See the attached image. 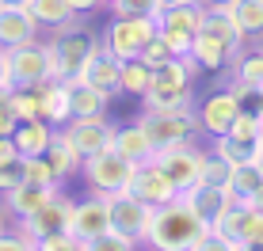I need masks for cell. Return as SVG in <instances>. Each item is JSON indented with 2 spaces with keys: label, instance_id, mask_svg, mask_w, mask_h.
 I'll use <instances>...</instances> for the list:
<instances>
[{
  "label": "cell",
  "instance_id": "cell-54",
  "mask_svg": "<svg viewBox=\"0 0 263 251\" xmlns=\"http://www.w3.org/2000/svg\"><path fill=\"white\" fill-rule=\"evenodd\" d=\"M107 4H111V0H107Z\"/></svg>",
  "mask_w": 263,
  "mask_h": 251
},
{
  "label": "cell",
  "instance_id": "cell-40",
  "mask_svg": "<svg viewBox=\"0 0 263 251\" xmlns=\"http://www.w3.org/2000/svg\"><path fill=\"white\" fill-rule=\"evenodd\" d=\"M23 160H27V179H31V183L61 186V183H58V175H53V168H50V160H46V156H23Z\"/></svg>",
  "mask_w": 263,
  "mask_h": 251
},
{
  "label": "cell",
  "instance_id": "cell-32",
  "mask_svg": "<svg viewBox=\"0 0 263 251\" xmlns=\"http://www.w3.org/2000/svg\"><path fill=\"white\" fill-rule=\"evenodd\" d=\"M8 99H12L15 114H20V122L42 118V92H39V88H12V92H8Z\"/></svg>",
  "mask_w": 263,
  "mask_h": 251
},
{
  "label": "cell",
  "instance_id": "cell-34",
  "mask_svg": "<svg viewBox=\"0 0 263 251\" xmlns=\"http://www.w3.org/2000/svg\"><path fill=\"white\" fill-rule=\"evenodd\" d=\"M233 15L244 27V34H263V0H237Z\"/></svg>",
  "mask_w": 263,
  "mask_h": 251
},
{
  "label": "cell",
  "instance_id": "cell-25",
  "mask_svg": "<svg viewBox=\"0 0 263 251\" xmlns=\"http://www.w3.org/2000/svg\"><path fill=\"white\" fill-rule=\"evenodd\" d=\"M115 149H119L126 160H134V164H145V160L157 156V145H153L149 133L141 130V122H134V126H119V133H115Z\"/></svg>",
  "mask_w": 263,
  "mask_h": 251
},
{
  "label": "cell",
  "instance_id": "cell-29",
  "mask_svg": "<svg viewBox=\"0 0 263 251\" xmlns=\"http://www.w3.org/2000/svg\"><path fill=\"white\" fill-rule=\"evenodd\" d=\"M153 76H157V69H153L145 57H130V61H122V92L141 95V99H145V92L153 88Z\"/></svg>",
  "mask_w": 263,
  "mask_h": 251
},
{
  "label": "cell",
  "instance_id": "cell-22",
  "mask_svg": "<svg viewBox=\"0 0 263 251\" xmlns=\"http://www.w3.org/2000/svg\"><path fill=\"white\" fill-rule=\"evenodd\" d=\"M69 88H72V118H103L107 114V103H111L107 92H99L84 76L69 80Z\"/></svg>",
  "mask_w": 263,
  "mask_h": 251
},
{
  "label": "cell",
  "instance_id": "cell-47",
  "mask_svg": "<svg viewBox=\"0 0 263 251\" xmlns=\"http://www.w3.org/2000/svg\"><path fill=\"white\" fill-rule=\"evenodd\" d=\"M99 4H107V0H72L77 12H92V8H99Z\"/></svg>",
  "mask_w": 263,
  "mask_h": 251
},
{
  "label": "cell",
  "instance_id": "cell-31",
  "mask_svg": "<svg viewBox=\"0 0 263 251\" xmlns=\"http://www.w3.org/2000/svg\"><path fill=\"white\" fill-rule=\"evenodd\" d=\"M233 76L263 88V50H240L237 61H233Z\"/></svg>",
  "mask_w": 263,
  "mask_h": 251
},
{
  "label": "cell",
  "instance_id": "cell-15",
  "mask_svg": "<svg viewBox=\"0 0 263 251\" xmlns=\"http://www.w3.org/2000/svg\"><path fill=\"white\" fill-rule=\"evenodd\" d=\"M42 23L34 19V12L27 4H0V46L15 50L27 42H39Z\"/></svg>",
  "mask_w": 263,
  "mask_h": 251
},
{
  "label": "cell",
  "instance_id": "cell-41",
  "mask_svg": "<svg viewBox=\"0 0 263 251\" xmlns=\"http://www.w3.org/2000/svg\"><path fill=\"white\" fill-rule=\"evenodd\" d=\"M39 251H80V240L72 232H58V236H46L39 244Z\"/></svg>",
  "mask_w": 263,
  "mask_h": 251
},
{
  "label": "cell",
  "instance_id": "cell-26",
  "mask_svg": "<svg viewBox=\"0 0 263 251\" xmlns=\"http://www.w3.org/2000/svg\"><path fill=\"white\" fill-rule=\"evenodd\" d=\"M15 145H20L23 156H42V152L50 149V141H53V126L46 118H27L15 126Z\"/></svg>",
  "mask_w": 263,
  "mask_h": 251
},
{
  "label": "cell",
  "instance_id": "cell-39",
  "mask_svg": "<svg viewBox=\"0 0 263 251\" xmlns=\"http://www.w3.org/2000/svg\"><path fill=\"white\" fill-rule=\"evenodd\" d=\"M23 179H27V160H23V156L4 160V164H0V194L12 191V186H20Z\"/></svg>",
  "mask_w": 263,
  "mask_h": 251
},
{
  "label": "cell",
  "instance_id": "cell-11",
  "mask_svg": "<svg viewBox=\"0 0 263 251\" xmlns=\"http://www.w3.org/2000/svg\"><path fill=\"white\" fill-rule=\"evenodd\" d=\"M107 228H111V194L92 191L84 202L72 205V225H69V232L80 240V247H84L92 236L107 232Z\"/></svg>",
  "mask_w": 263,
  "mask_h": 251
},
{
  "label": "cell",
  "instance_id": "cell-2",
  "mask_svg": "<svg viewBox=\"0 0 263 251\" xmlns=\"http://www.w3.org/2000/svg\"><path fill=\"white\" fill-rule=\"evenodd\" d=\"M50 69H53V80H77L84 73V65L103 50V38H96V31L80 27L72 19L69 27H58L50 31Z\"/></svg>",
  "mask_w": 263,
  "mask_h": 251
},
{
  "label": "cell",
  "instance_id": "cell-16",
  "mask_svg": "<svg viewBox=\"0 0 263 251\" xmlns=\"http://www.w3.org/2000/svg\"><path fill=\"white\" fill-rule=\"evenodd\" d=\"M248 221H252V205L233 198V202L214 217L210 232L225 244V251H244V232H248Z\"/></svg>",
  "mask_w": 263,
  "mask_h": 251
},
{
  "label": "cell",
  "instance_id": "cell-52",
  "mask_svg": "<svg viewBox=\"0 0 263 251\" xmlns=\"http://www.w3.org/2000/svg\"><path fill=\"white\" fill-rule=\"evenodd\" d=\"M4 213H8V210H4ZM4 213H0V236H4Z\"/></svg>",
  "mask_w": 263,
  "mask_h": 251
},
{
  "label": "cell",
  "instance_id": "cell-3",
  "mask_svg": "<svg viewBox=\"0 0 263 251\" xmlns=\"http://www.w3.org/2000/svg\"><path fill=\"white\" fill-rule=\"evenodd\" d=\"M202 73L195 57H176L157 69L145 107H195V76Z\"/></svg>",
  "mask_w": 263,
  "mask_h": 251
},
{
  "label": "cell",
  "instance_id": "cell-55",
  "mask_svg": "<svg viewBox=\"0 0 263 251\" xmlns=\"http://www.w3.org/2000/svg\"><path fill=\"white\" fill-rule=\"evenodd\" d=\"M0 4H4V0H0Z\"/></svg>",
  "mask_w": 263,
  "mask_h": 251
},
{
  "label": "cell",
  "instance_id": "cell-1",
  "mask_svg": "<svg viewBox=\"0 0 263 251\" xmlns=\"http://www.w3.org/2000/svg\"><path fill=\"white\" fill-rule=\"evenodd\" d=\"M210 236V225L187 205L183 198L168 205H153L145 244L157 251H202V240Z\"/></svg>",
  "mask_w": 263,
  "mask_h": 251
},
{
  "label": "cell",
  "instance_id": "cell-13",
  "mask_svg": "<svg viewBox=\"0 0 263 251\" xmlns=\"http://www.w3.org/2000/svg\"><path fill=\"white\" fill-rule=\"evenodd\" d=\"M149 217H153V205H149V202H141L138 194H130V191L111 194V228H119V232H126L130 240L145 244V228H149Z\"/></svg>",
  "mask_w": 263,
  "mask_h": 251
},
{
  "label": "cell",
  "instance_id": "cell-28",
  "mask_svg": "<svg viewBox=\"0 0 263 251\" xmlns=\"http://www.w3.org/2000/svg\"><path fill=\"white\" fill-rule=\"evenodd\" d=\"M42 156L50 160V168H53V175H58V183H61V179H69L72 172H77V164H80V156H77V149L69 145L65 130H53V141H50V149L42 152Z\"/></svg>",
  "mask_w": 263,
  "mask_h": 251
},
{
  "label": "cell",
  "instance_id": "cell-12",
  "mask_svg": "<svg viewBox=\"0 0 263 251\" xmlns=\"http://www.w3.org/2000/svg\"><path fill=\"white\" fill-rule=\"evenodd\" d=\"M126 191L138 194V198L149 202V205H168V202L179 198L172 175L157 164V160H145V164H138V172H134V179H130V186H126Z\"/></svg>",
  "mask_w": 263,
  "mask_h": 251
},
{
  "label": "cell",
  "instance_id": "cell-53",
  "mask_svg": "<svg viewBox=\"0 0 263 251\" xmlns=\"http://www.w3.org/2000/svg\"><path fill=\"white\" fill-rule=\"evenodd\" d=\"M164 4H172V0H164Z\"/></svg>",
  "mask_w": 263,
  "mask_h": 251
},
{
  "label": "cell",
  "instance_id": "cell-36",
  "mask_svg": "<svg viewBox=\"0 0 263 251\" xmlns=\"http://www.w3.org/2000/svg\"><path fill=\"white\" fill-rule=\"evenodd\" d=\"M164 0H111V15H153L160 19Z\"/></svg>",
  "mask_w": 263,
  "mask_h": 251
},
{
  "label": "cell",
  "instance_id": "cell-43",
  "mask_svg": "<svg viewBox=\"0 0 263 251\" xmlns=\"http://www.w3.org/2000/svg\"><path fill=\"white\" fill-rule=\"evenodd\" d=\"M256 247H263V213L252 210L248 232H244V251H256Z\"/></svg>",
  "mask_w": 263,
  "mask_h": 251
},
{
  "label": "cell",
  "instance_id": "cell-7",
  "mask_svg": "<svg viewBox=\"0 0 263 251\" xmlns=\"http://www.w3.org/2000/svg\"><path fill=\"white\" fill-rule=\"evenodd\" d=\"M157 160L160 168L172 175V183H176V191L183 194V191H191L195 183H202V160H206V152L202 149H195L191 141L187 145H168V149H157Z\"/></svg>",
  "mask_w": 263,
  "mask_h": 251
},
{
  "label": "cell",
  "instance_id": "cell-37",
  "mask_svg": "<svg viewBox=\"0 0 263 251\" xmlns=\"http://www.w3.org/2000/svg\"><path fill=\"white\" fill-rule=\"evenodd\" d=\"M229 133H233V137H244V141H259V137H263V114L244 107V111L237 114V122H233ZM259 145H263V141H259Z\"/></svg>",
  "mask_w": 263,
  "mask_h": 251
},
{
  "label": "cell",
  "instance_id": "cell-18",
  "mask_svg": "<svg viewBox=\"0 0 263 251\" xmlns=\"http://www.w3.org/2000/svg\"><path fill=\"white\" fill-rule=\"evenodd\" d=\"M42 92V118H46L53 130L72 122V88L69 80H42L39 84Z\"/></svg>",
  "mask_w": 263,
  "mask_h": 251
},
{
  "label": "cell",
  "instance_id": "cell-23",
  "mask_svg": "<svg viewBox=\"0 0 263 251\" xmlns=\"http://www.w3.org/2000/svg\"><path fill=\"white\" fill-rule=\"evenodd\" d=\"M202 31H210V34H217V38L225 42L233 53H240V46H244V27L237 23V15H233V8H206V19H202Z\"/></svg>",
  "mask_w": 263,
  "mask_h": 251
},
{
  "label": "cell",
  "instance_id": "cell-8",
  "mask_svg": "<svg viewBox=\"0 0 263 251\" xmlns=\"http://www.w3.org/2000/svg\"><path fill=\"white\" fill-rule=\"evenodd\" d=\"M8 65H12L15 88H39L42 80H53V69H50V42H27V46L8 50Z\"/></svg>",
  "mask_w": 263,
  "mask_h": 251
},
{
  "label": "cell",
  "instance_id": "cell-44",
  "mask_svg": "<svg viewBox=\"0 0 263 251\" xmlns=\"http://www.w3.org/2000/svg\"><path fill=\"white\" fill-rule=\"evenodd\" d=\"M27 247H34V240L27 236L23 228H20V232H12V236H8V232L0 236V251H27Z\"/></svg>",
  "mask_w": 263,
  "mask_h": 251
},
{
  "label": "cell",
  "instance_id": "cell-35",
  "mask_svg": "<svg viewBox=\"0 0 263 251\" xmlns=\"http://www.w3.org/2000/svg\"><path fill=\"white\" fill-rule=\"evenodd\" d=\"M130 247H138V240H130L119 228H107V232H99V236H92L84 244V251H130Z\"/></svg>",
  "mask_w": 263,
  "mask_h": 251
},
{
  "label": "cell",
  "instance_id": "cell-9",
  "mask_svg": "<svg viewBox=\"0 0 263 251\" xmlns=\"http://www.w3.org/2000/svg\"><path fill=\"white\" fill-rule=\"evenodd\" d=\"M61 130H65L69 145L77 149V156L88 160V156H96V152H103V149L115 145V133H119V126H115V122L103 114V118H72L69 126H61Z\"/></svg>",
  "mask_w": 263,
  "mask_h": 251
},
{
  "label": "cell",
  "instance_id": "cell-17",
  "mask_svg": "<svg viewBox=\"0 0 263 251\" xmlns=\"http://www.w3.org/2000/svg\"><path fill=\"white\" fill-rule=\"evenodd\" d=\"M53 194H58V186H46V183H31V179H23L20 186H12V191L0 194V205H4L12 217L27 221L31 213H39L42 205H46Z\"/></svg>",
  "mask_w": 263,
  "mask_h": 251
},
{
  "label": "cell",
  "instance_id": "cell-56",
  "mask_svg": "<svg viewBox=\"0 0 263 251\" xmlns=\"http://www.w3.org/2000/svg\"><path fill=\"white\" fill-rule=\"evenodd\" d=\"M259 141H263V137H259Z\"/></svg>",
  "mask_w": 263,
  "mask_h": 251
},
{
  "label": "cell",
  "instance_id": "cell-51",
  "mask_svg": "<svg viewBox=\"0 0 263 251\" xmlns=\"http://www.w3.org/2000/svg\"><path fill=\"white\" fill-rule=\"evenodd\" d=\"M4 4H31V0H4Z\"/></svg>",
  "mask_w": 263,
  "mask_h": 251
},
{
  "label": "cell",
  "instance_id": "cell-30",
  "mask_svg": "<svg viewBox=\"0 0 263 251\" xmlns=\"http://www.w3.org/2000/svg\"><path fill=\"white\" fill-rule=\"evenodd\" d=\"M263 186V168L259 164H240L237 172H233V183H229V194L237 202H248L252 194H256Z\"/></svg>",
  "mask_w": 263,
  "mask_h": 251
},
{
  "label": "cell",
  "instance_id": "cell-14",
  "mask_svg": "<svg viewBox=\"0 0 263 251\" xmlns=\"http://www.w3.org/2000/svg\"><path fill=\"white\" fill-rule=\"evenodd\" d=\"M240 111H244L240 99L229 92V88H221V92L206 95V99L198 103V126H202L206 137H221V133L233 130V122H237Z\"/></svg>",
  "mask_w": 263,
  "mask_h": 251
},
{
  "label": "cell",
  "instance_id": "cell-49",
  "mask_svg": "<svg viewBox=\"0 0 263 251\" xmlns=\"http://www.w3.org/2000/svg\"><path fill=\"white\" fill-rule=\"evenodd\" d=\"M202 4H206V8H233L237 0H202Z\"/></svg>",
  "mask_w": 263,
  "mask_h": 251
},
{
  "label": "cell",
  "instance_id": "cell-21",
  "mask_svg": "<svg viewBox=\"0 0 263 251\" xmlns=\"http://www.w3.org/2000/svg\"><path fill=\"white\" fill-rule=\"evenodd\" d=\"M191 57L198 61V69H202V73H221V69H233L237 53L225 46V42L217 38V34H210V31H198Z\"/></svg>",
  "mask_w": 263,
  "mask_h": 251
},
{
  "label": "cell",
  "instance_id": "cell-38",
  "mask_svg": "<svg viewBox=\"0 0 263 251\" xmlns=\"http://www.w3.org/2000/svg\"><path fill=\"white\" fill-rule=\"evenodd\" d=\"M141 57H145V61H149V65H153V69H160V65H168V61H176V57H179V53H176V50H172V42H168V38H164V34H160V31H157V34H153V42H149V46H145V50H141Z\"/></svg>",
  "mask_w": 263,
  "mask_h": 251
},
{
  "label": "cell",
  "instance_id": "cell-50",
  "mask_svg": "<svg viewBox=\"0 0 263 251\" xmlns=\"http://www.w3.org/2000/svg\"><path fill=\"white\" fill-rule=\"evenodd\" d=\"M256 111L263 114V88H259V103H256Z\"/></svg>",
  "mask_w": 263,
  "mask_h": 251
},
{
  "label": "cell",
  "instance_id": "cell-10",
  "mask_svg": "<svg viewBox=\"0 0 263 251\" xmlns=\"http://www.w3.org/2000/svg\"><path fill=\"white\" fill-rule=\"evenodd\" d=\"M72 205H77V202H72V198H65V194L58 191V194H53V198H50V202L39 210V213H31L27 221H20V228H23L27 236L34 240V247H39L46 236L69 232V225H72Z\"/></svg>",
  "mask_w": 263,
  "mask_h": 251
},
{
  "label": "cell",
  "instance_id": "cell-48",
  "mask_svg": "<svg viewBox=\"0 0 263 251\" xmlns=\"http://www.w3.org/2000/svg\"><path fill=\"white\" fill-rule=\"evenodd\" d=\"M248 205H252V210H259V213H263V186H259V191H256V194L248 198Z\"/></svg>",
  "mask_w": 263,
  "mask_h": 251
},
{
  "label": "cell",
  "instance_id": "cell-19",
  "mask_svg": "<svg viewBox=\"0 0 263 251\" xmlns=\"http://www.w3.org/2000/svg\"><path fill=\"white\" fill-rule=\"evenodd\" d=\"M80 76H84L88 84H96L99 92H107V95L115 99V95L122 92V57H115V53L103 46V50H99L96 57L84 65V73H80Z\"/></svg>",
  "mask_w": 263,
  "mask_h": 251
},
{
  "label": "cell",
  "instance_id": "cell-46",
  "mask_svg": "<svg viewBox=\"0 0 263 251\" xmlns=\"http://www.w3.org/2000/svg\"><path fill=\"white\" fill-rule=\"evenodd\" d=\"M12 156H23L20 145H15V137H0V164H4V160H12Z\"/></svg>",
  "mask_w": 263,
  "mask_h": 251
},
{
  "label": "cell",
  "instance_id": "cell-27",
  "mask_svg": "<svg viewBox=\"0 0 263 251\" xmlns=\"http://www.w3.org/2000/svg\"><path fill=\"white\" fill-rule=\"evenodd\" d=\"M27 8H31L34 19L42 23V31H58V27H69L72 19H77L72 0H31Z\"/></svg>",
  "mask_w": 263,
  "mask_h": 251
},
{
  "label": "cell",
  "instance_id": "cell-4",
  "mask_svg": "<svg viewBox=\"0 0 263 251\" xmlns=\"http://www.w3.org/2000/svg\"><path fill=\"white\" fill-rule=\"evenodd\" d=\"M141 130L149 133V141L157 149H168V145H187V141L198 137V111L195 107H145L141 114Z\"/></svg>",
  "mask_w": 263,
  "mask_h": 251
},
{
  "label": "cell",
  "instance_id": "cell-6",
  "mask_svg": "<svg viewBox=\"0 0 263 251\" xmlns=\"http://www.w3.org/2000/svg\"><path fill=\"white\" fill-rule=\"evenodd\" d=\"M134 172H138V164L134 160H126L119 149H103V152H96V156H88V160H80V175L88 179V186L99 194H119L130 186V179Z\"/></svg>",
  "mask_w": 263,
  "mask_h": 251
},
{
  "label": "cell",
  "instance_id": "cell-33",
  "mask_svg": "<svg viewBox=\"0 0 263 251\" xmlns=\"http://www.w3.org/2000/svg\"><path fill=\"white\" fill-rule=\"evenodd\" d=\"M233 172H237V168H233L225 156H217L214 149L206 152V160H202V183H214V186H229V183H233Z\"/></svg>",
  "mask_w": 263,
  "mask_h": 251
},
{
  "label": "cell",
  "instance_id": "cell-24",
  "mask_svg": "<svg viewBox=\"0 0 263 251\" xmlns=\"http://www.w3.org/2000/svg\"><path fill=\"white\" fill-rule=\"evenodd\" d=\"M210 149L217 152V156H225L233 168H240V164H259V160H263V145H259V141H244V137H233V133L210 137Z\"/></svg>",
  "mask_w": 263,
  "mask_h": 251
},
{
  "label": "cell",
  "instance_id": "cell-42",
  "mask_svg": "<svg viewBox=\"0 0 263 251\" xmlns=\"http://www.w3.org/2000/svg\"><path fill=\"white\" fill-rule=\"evenodd\" d=\"M15 126H20V114H15V107L8 95H0V137H12Z\"/></svg>",
  "mask_w": 263,
  "mask_h": 251
},
{
  "label": "cell",
  "instance_id": "cell-5",
  "mask_svg": "<svg viewBox=\"0 0 263 251\" xmlns=\"http://www.w3.org/2000/svg\"><path fill=\"white\" fill-rule=\"evenodd\" d=\"M157 31H160V19H153V15H115L103 31V46L115 57L130 61V57H141V50L153 42Z\"/></svg>",
  "mask_w": 263,
  "mask_h": 251
},
{
  "label": "cell",
  "instance_id": "cell-20",
  "mask_svg": "<svg viewBox=\"0 0 263 251\" xmlns=\"http://www.w3.org/2000/svg\"><path fill=\"white\" fill-rule=\"evenodd\" d=\"M191 210L198 213V217L206 221V225H214V217L225 210V205L233 202V194H229V186H214V183H195L191 191H183L179 194Z\"/></svg>",
  "mask_w": 263,
  "mask_h": 251
},
{
  "label": "cell",
  "instance_id": "cell-45",
  "mask_svg": "<svg viewBox=\"0 0 263 251\" xmlns=\"http://www.w3.org/2000/svg\"><path fill=\"white\" fill-rule=\"evenodd\" d=\"M15 88V80H12V65H8V50L0 46V95H8Z\"/></svg>",
  "mask_w": 263,
  "mask_h": 251
}]
</instances>
